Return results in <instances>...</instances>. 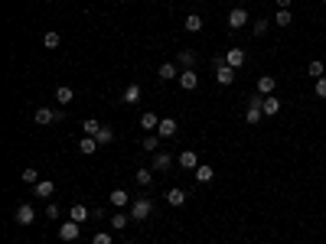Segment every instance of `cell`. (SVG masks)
Masks as SVG:
<instances>
[{"instance_id":"1","label":"cell","mask_w":326,"mask_h":244,"mask_svg":"<svg viewBox=\"0 0 326 244\" xmlns=\"http://www.w3.org/2000/svg\"><path fill=\"white\" fill-rule=\"evenodd\" d=\"M150 215H154V202L147 196H140V199L131 202V218H134V222H147Z\"/></svg>"},{"instance_id":"2","label":"cell","mask_w":326,"mask_h":244,"mask_svg":"<svg viewBox=\"0 0 326 244\" xmlns=\"http://www.w3.org/2000/svg\"><path fill=\"white\" fill-rule=\"evenodd\" d=\"M33 120L42 127H49V124H56V120H66V111H59V108H36L33 111Z\"/></svg>"},{"instance_id":"3","label":"cell","mask_w":326,"mask_h":244,"mask_svg":"<svg viewBox=\"0 0 326 244\" xmlns=\"http://www.w3.org/2000/svg\"><path fill=\"white\" fill-rule=\"evenodd\" d=\"M261 117H264V94H254V98L248 101L245 120H248V124H261Z\"/></svg>"},{"instance_id":"4","label":"cell","mask_w":326,"mask_h":244,"mask_svg":"<svg viewBox=\"0 0 326 244\" xmlns=\"http://www.w3.org/2000/svg\"><path fill=\"white\" fill-rule=\"evenodd\" d=\"M78 234H82V225L78 222L69 218V222L59 225V241H78Z\"/></svg>"},{"instance_id":"5","label":"cell","mask_w":326,"mask_h":244,"mask_svg":"<svg viewBox=\"0 0 326 244\" xmlns=\"http://www.w3.org/2000/svg\"><path fill=\"white\" fill-rule=\"evenodd\" d=\"M242 26H248V10L245 7H232L228 10V30H242Z\"/></svg>"},{"instance_id":"6","label":"cell","mask_w":326,"mask_h":244,"mask_svg":"<svg viewBox=\"0 0 326 244\" xmlns=\"http://www.w3.org/2000/svg\"><path fill=\"white\" fill-rule=\"evenodd\" d=\"M13 218L20 222V225H33V222H36V208H33L30 202H20V205H16V212H13Z\"/></svg>"},{"instance_id":"7","label":"cell","mask_w":326,"mask_h":244,"mask_svg":"<svg viewBox=\"0 0 326 244\" xmlns=\"http://www.w3.org/2000/svg\"><path fill=\"white\" fill-rule=\"evenodd\" d=\"M245 62H248L245 49H242V46H228V52H225V65H232V68H242Z\"/></svg>"},{"instance_id":"8","label":"cell","mask_w":326,"mask_h":244,"mask_svg":"<svg viewBox=\"0 0 326 244\" xmlns=\"http://www.w3.org/2000/svg\"><path fill=\"white\" fill-rule=\"evenodd\" d=\"M69 218L78 222V225H85V222H92V208L82 205V202H72V208H69Z\"/></svg>"},{"instance_id":"9","label":"cell","mask_w":326,"mask_h":244,"mask_svg":"<svg viewBox=\"0 0 326 244\" xmlns=\"http://www.w3.org/2000/svg\"><path fill=\"white\" fill-rule=\"evenodd\" d=\"M192 179H196L199 186H209V182L215 179V169L209 166V163H199V166H196V173H192Z\"/></svg>"},{"instance_id":"10","label":"cell","mask_w":326,"mask_h":244,"mask_svg":"<svg viewBox=\"0 0 326 244\" xmlns=\"http://www.w3.org/2000/svg\"><path fill=\"white\" fill-rule=\"evenodd\" d=\"M180 88H186V91L199 88V75H196V68H183V72H180Z\"/></svg>"},{"instance_id":"11","label":"cell","mask_w":326,"mask_h":244,"mask_svg":"<svg viewBox=\"0 0 326 244\" xmlns=\"http://www.w3.org/2000/svg\"><path fill=\"white\" fill-rule=\"evenodd\" d=\"M52 192H56V182L52 179H39L36 186H33V196L36 199H52Z\"/></svg>"},{"instance_id":"12","label":"cell","mask_w":326,"mask_h":244,"mask_svg":"<svg viewBox=\"0 0 326 244\" xmlns=\"http://www.w3.org/2000/svg\"><path fill=\"white\" fill-rule=\"evenodd\" d=\"M166 202H170L173 208H183V205H186V189H180V186L166 189Z\"/></svg>"},{"instance_id":"13","label":"cell","mask_w":326,"mask_h":244,"mask_svg":"<svg viewBox=\"0 0 326 244\" xmlns=\"http://www.w3.org/2000/svg\"><path fill=\"white\" fill-rule=\"evenodd\" d=\"M108 202L114 205V208H127L131 202H134V199H131L124 189H111V196H108Z\"/></svg>"},{"instance_id":"14","label":"cell","mask_w":326,"mask_h":244,"mask_svg":"<svg viewBox=\"0 0 326 244\" xmlns=\"http://www.w3.org/2000/svg\"><path fill=\"white\" fill-rule=\"evenodd\" d=\"M180 166L189 169V173H196V166H199V153H196V150H183V153H180Z\"/></svg>"},{"instance_id":"15","label":"cell","mask_w":326,"mask_h":244,"mask_svg":"<svg viewBox=\"0 0 326 244\" xmlns=\"http://www.w3.org/2000/svg\"><path fill=\"white\" fill-rule=\"evenodd\" d=\"M274 88H277V78H274V75H261V78H258V94L268 98V94H274Z\"/></svg>"},{"instance_id":"16","label":"cell","mask_w":326,"mask_h":244,"mask_svg":"<svg viewBox=\"0 0 326 244\" xmlns=\"http://www.w3.org/2000/svg\"><path fill=\"white\" fill-rule=\"evenodd\" d=\"M140 127H144L147 134H157V127H160V117H157L154 111H144V114H140Z\"/></svg>"},{"instance_id":"17","label":"cell","mask_w":326,"mask_h":244,"mask_svg":"<svg viewBox=\"0 0 326 244\" xmlns=\"http://www.w3.org/2000/svg\"><path fill=\"white\" fill-rule=\"evenodd\" d=\"M170 166H173V156L163 153V150H157V153H154V169H157V173H166Z\"/></svg>"},{"instance_id":"18","label":"cell","mask_w":326,"mask_h":244,"mask_svg":"<svg viewBox=\"0 0 326 244\" xmlns=\"http://www.w3.org/2000/svg\"><path fill=\"white\" fill-rule=\"evenodd\" d=\"M157 134H160L163 140L176 137V120H173V117H160V127H157Z\"/></svg>"},{"instance_id":"19","label":"cell","mask_w":326,"mask_h":244,"mask_svg":"<svg viewBox=\"0 0 326 244\" xmlns=\"http://www.w3.org/2000/svg\"><path fill=\"white\" fill-rule=\"evenodd\" d=\"M215 82H219V85H232V82H235V68H232V65H219V68H215Z\"/></svg>"},{"instance_id":"20","label":"cell","mask_w":326,"mask_h":244,"mask_svg":"<svg viewBox=\"0 0 326 244\" xmlns=\"http://www.w3.org/2000/svg\"><path fill=\"white\" fill-rule=\"evenodd\" d=\"M98 140H95V137H82V140H78V153H85V156H92V153H98Z\"/></svg>"},{"instance_id":"21","label":"cell","mask_w":326,"mask_h":244,"mask_svg":"<svg viewBox=\"0 0 326 244\" xmlns=\"http://www.w3.org/2000/svg\"><path fill=\"white\" fill-rule=\"evenodd\" d=\"M160 140H163L160 134H147V137H144V143H140V150H147V153H157V150H160Z\"/></svg>"},{"instance_id":"22","label":"cell","mask_w":326,"mask_h":244,"mask_svg":"<svg viewBox=\"0 0 326 244\" xmlns=\"http://www.w3.org/2000/svg\"><path fill=\"white\" fill-rule=\"evenodd\" d=\"M157 75H160L163 82H173V78H180V72H176V65H173V62H163L160 68H157Z\"/></svg>"},{"instance_id":"23","label":"cell","mask_w":326,"mask_h":244,"mask_svg":"<svg viewBox=\"0 0 326 244\" xmlns=\"http://www.w3.org/2000/svg\"><path fill=\"white\" fill-rule=\"evenodd\" d=\"M280 111V98H274V94H268V98H264V117H274Z\"/></svg>"},{"instance_id":"24","label":"cell","mask_w":326,"mask_h":244,"mask_svg":"<svg viewBox=\"0 0 326 244\" xmlns=\"http://www.w3.org/2000/svg\"><path fill=\"white\" fill-rule=\"evenodd\" d=\"M127 222H134V218H131V215H124V212H114V215H111V228H114V231H124Z\"/></svg>"},{"instance_id":"25","label":"cell","mask_w":326,"mask_h":244,"mask_svg":"<svg viewBox=\"0 0 326 244\" xmlns=\"http://www.w3.org/2000/svg\"><path fill=\"white\" fill-rule=\"evenodd\" d=\"M137 101H140V85L131 82L127 88H124V104H137Z\"/></svg>"},{"instance_id":"26","label":"cell","mask_w":326,"mask_h":244,"mask_svg":"<svg viewBox=\"0 0 326 244\" xmlns=\"http://www.w3.org/2000/svg\"><path fill=\"white\" fill-rule=\"evenodd\" d=\"M104 124H98V120L95 117H88V120H82V134L85 137H98V130H101Z\"/></svg>"},{"instance_id":"27","label":"cell","mask_w":326,"mask_h":244,"mask_svg":"<svg viewBox=\"0 0 326 244\" xmlns=\"http://www.w3.org/2000/svg\"><path fill=\"white\" fill-rule=\"evenodd\" d=\"M72 98H75V91L69 88V85H59V88H56V101L59 104H72Z\"/></svg>"},{"instance_id":"28","label":"cell","mask_w":326,"mask_h":244,"mask_svg":"<svg viewBox=\"0 0 326 244\" xmlns=\"http://www.w3.org/2000/svg\"><path fill=\"white\" fill-rule=\"evenodd\" d=\"M307 75H310V78H313V82H316V78H323V75H326V65L320 62V59H313V62H310V65H307Z\"/></svg>"},{"instance_id":"29","label":"cell","mask_w":326,"mask_h":244,"mask_svg":"<svg viewBox=\"0 0 326 244\" xmlns=\"http://www.w3.org/2000/svg\"><path fill=\"white\" fill-rule=\"evenodd\" d=\"M59 42H62V36H59L56 30H49V33H42V46L46 49H59Z\"/></svg>"},{"instance_id":"30","label":"cell","mask_w":326,"mask_h":244,"mask_svg":"<svg viewBox=\"0 0 326 244\" xmlns=\"http://www.w3.org/2000/svg\"><path fill=\"white\" fill-rule=\"evenodd\" d=\"M134 179H137V186H140V189H147V186L154 182V176H150V169H147V166H140V169L134 173Z\"/></svg>"},{"instance_id":"31","label":"cell","mask_w":326,"mask_h":244,"mask_svg":"<svg viewBox=\"0 0 326 244\" xmlns=\"http://www.w3.org/2000/svg\"><path fill=\"white\" fill-rule=\"evenodd\" d=\"M183 26H186L189 33H199V30H202V16H199V13H189L186 20H183Z\"/></svg>"},{"instance_id":"32","label":"cell","mask_w":326,"mask_h":244,"mask_svg":"<svg viewBox=\"0 0 326 244\" xmlns=\"http://www.w3.org/2000/svg\"><path fill=\"white\" fill-rule=\"evenodd\" d=\"M20 182H26V186H36V182H39V173L33 169V166H26V169L20 173Z\"/></svg>"},{"instance_id":"33","label":"cell","mask_w":326,"mask_h":244,"mask_svg":"<svg viewBox=\"0 0 326 244\" xmlns=\"http://www.w3.org/2000/svg\"><path fill=\"white\" fill-rule=\"evenodd\" d=\"M95 140H98L101 147H108V143H114V130H111L108 124H104V127L98 130V137H95Z\"/></svg>"},{"instance_id":"34","label":"cell","mask_w":326,"mask_h":244,"mask_svg":"<svg viewBox=\"0 0 326 244\" xmlns=\"http://www.w3.org/2000/svg\"><path fill=\"white\" fill-rule=\"evenodd\" d=\"M274 23L280 26V30H284V26L294 23V13H290V10H277V13H274Z\"/></svg>"},{"instance_id":"35","label":"cell","mask_w":326,"mask_h":244,"mask_svg":"<svg viewBox=\"0 0 326 244\" xmlns=\"http://www.w3.org/2000/svg\"><path fill=\"white\" fill-rule=\"evenodd\" d=\"M180 65H183V68H192V65H196V52H192V49H183V52H180Z\"/></svg>"},{"instance_id":"36","label":"cell","mask_w":326,"mask_h":244,"mask_svg":"<svg viewBox=\"0 0 326 244\" xmlns=\"http://www.w3.org/2000/svg\"><path fill=\"white\" fill-rule=\"evenodd\" d=\"M114 238H111V231H95L92 234V244H111Z\"/></svg>"},{"instance_id":"37","label":"cell","mask_w":326,"mask_h":244,"mask_svg":"<svg viewBox=\"0 0 326 244\" xmlns=\"http://www.w3.org/2000/svg\"><path fill=\"white\" fill-rule=\"evenodd\" d=\"M313 91H316V98H326V75L316 78V88H313Z\"/></svg>"},{"instance_id":"38","label":"cell","mask_w":326,"mask_h":244,"mask_svg":"<svg viewBox=\"0 0 326 244\" xmlns=\"http://www.w3.org/2000/svg\"><path fill=\"white\" fill-rule=\"evenodd\" d=\"M268 33V20H254V36H264Z\"/></svg>"},{"instance_id":"39","label":"cell","mask_w":326,"mask_h":244,"mask_svg":"<svg viewBox=\"0 0 326 244\" xmlns=\"http://www.w3.org/2000/svg\"><path fill=\"white\" fill-rule=\"evenodd\" d=\"M46 218H59V205H46Z\"/></svg>"},{"instance_id":"40","label":"cell","mask_w":326,"mask_h":244,"mask_svg":"<svg viewBox=\"0 0 326 244\" xmlns=\"http://www.w3.org/2000/svg\"><path fill=\"white\" fill-rule=\"evenodd\" d=\"M277 10H290V0H277Z\"/></svg>"}]
</instances>
